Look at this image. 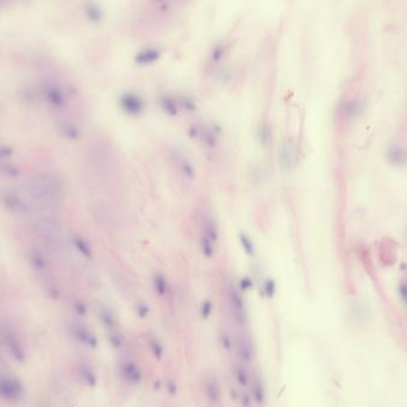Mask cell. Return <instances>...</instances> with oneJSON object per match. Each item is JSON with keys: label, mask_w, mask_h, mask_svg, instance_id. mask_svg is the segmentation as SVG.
Masks as SVG:
<instances>
[{"label": "cell", "mask_w": 407, "mask_h": 407, "mask_svg": "<svg viewBox=\"0 0 407 407\" xmlns=\"http://www.w3.org/2000/svg\"><path fill=\"white\" fill-rule=\"evenodd\" d=\"M213 312V303L211 300L206 299L201 302L200 306V315H201L202 319H209Z\"/></svg>", "instance_id": "32"}, {"label": "cell", "mask_w": 407, "mask_h": 407, "mask_svg": "<svg viewBox=\"0 0 407 407\" xmlns=\"http://www.w3.org/2000/svg\"><path fill=\"white\" fill-rule=\"evenodd\" d=\"M233 374H235L236 381L239 386H241V388H246V387L250 385L249 373L242 363H236V365H233Z\"/></svg>", "instance_id": "21"}, {"label": "cell", "mask_w": 407, "mask_h": 407, "mask_svg": "<svg viewBox=\"0 0 407 407\" xmlns=\"http://www.w3.org/2000/svg\"><path fill=\"white\" fill-rule=\"evenodd\" d=\"M262 291H263V294H265L266 298L272 299L273 296L275 295V292H276V283L274 280L266 279L265 282H263Z\"/></svg>", "instance_id": "30"}, {"label": "cell", "mask_w": 407, "mask_h": 407, "mask_svg": "<svg viewBox=\"0 0 407 407\" xmlns=\"http://www.w3.org/2000/svg\"><path fill=\"white\" fill-rule=\"evenodd\" d=\"M216 244L217 243L213 242L212 239H210L208 236L201 233V237H200V251H201L204 258L212 259L215 256Z\"/></svg>", "instance_id": "23"}, {"label": "cell", "mask_w": 407, "mask_h": 407, "mask_svg": "<svg viewBox=\"0 0 407 407\" xmlns=\"http://www.w3.org/2000/svg\"><path fill=\"white\" fill-rule=\"evenodd\" d=\"M119 372H121L122 378L129 385L137 386L141 383L143 379L141 368L135 362L131 361V360H123L121 365H119Z\"/></svg>", "instance_id": "7"}, {"label": "cell", "mask_w": 407, "mask_h": 407, "mask_svg": "<svg viewBox=\"0 0 407 407\" xmlns=\"http://www.w3.org/2000/svg\"><path fill=\"white\" fill-rule=\"evenodd\" d=\"M220 386L215 375H210L205 382V395L206 399L211 403H217L220 400Z\"/></svg>", "instance_id": "12"}, {"label": "cell", "mask_w": 407, "mask_h": 407, "mask_svg": "<svg viewBox=\"0 0 407 407\" xmlns=\"http://www.w3.org/2000/svg\"><path fill=\"white\" fill-rule=\"evenodd\" d=\"M238 400L242 407H252V396L251 393L246 392L245 389H242L238 394Z\"/></svg>", "instance_id": "34"}, {"label": "cell", "mask_w": 407, "mask_h": 407, "mask_svg": "<svg viewBox=\"0 0 407 407\" xmlns=\"http://www.w3.org/2000/svg\"><path fill=\"white\" fill-rule=\"evenodd\" d=\"M13 152H15L13 146L6 144V143L0 142V162L9 161V160L12 158Z\"/></svg>", "instance_id": "31"}, {"label": "cell", "mask_w": 407, "mask_h": 407, "mask_svg": "<svg viewBox=\"0 0 407 407\" xmlns=\"http://www.w3.org/2000/svg\"><path fill=\"white\" fill-rule=\"evenodd\" d=\"M167 388H168V391L172 393V394H175L176 393V386L174 382H169L168 385H167Z\"/></svg>", "instance_id": "41"}, {"label": "cell", "mask_w": 407, "mask_h": 407, "mask_svg": "<svg viewBox=\"0 0 407 407\" xmlns=\"http://www.w3.org/2000/svg\"><path fill=\"white\" fill-rule=\"evenodd\" d=\"M0 200H2V205L4 206V209L11 215L26 216L32 209V204L29 201L25 194H22L16 189L6 188L2 191Z\"/></svg>", "instance_id": "2"}, {"label": "cell", "mask_w": 407, "mask_h": 407, "mask_svg": "<svg viewBox=\"0 0 407 407\" xmlns=\"http://www.w3.org/2000/svg\"><path fill=\"white\" fill-rule=\"evenodd\" d=\"M228 300L230 313H231L233 322L239 326H245L248 324V310H246V305L241 289L233 283H230L229 286Z\"/></svg>", "instance_id": "3"}, {"label": "cell", "mask_w": 407, "mask_h": 407, "mask_svg": "<svg viewBox=\"0 0 407 407\" xmlns=\"http://www.w3.org/2000/svg\"><path fill=\"white\" fill-rule=\"evenodd\" d=\"M258 139L260 144L266 146L269 143V130L266 125H260L258 129Z\"/></svg>", "instance_id": "33"}, {"label": "cell", "mask_w": 407, "mask_h": 407, "mask_svg": "<svg viewBox=\"0 0 407 407\" xmlns=\"http://www.w3.org/2000/svg\"><path fill=\"white\" fill-rule=\"evenodd\" d=\"M73 308H74V311L76 312V315L80 317L86 316L88 312L87 305H86V302L83 301V300H80V299L75 300L74 303H73Z\"/></svg>", "instance_id": "37"}, {"label": "cell", "mask_w": 407, "mask_h": 407, "mask_svg": "<svg viewBox=\"0 0 407 407\" xmlns=\"http://www.w3.org/2000/svg\"><path fill=\"white\" fill-rule=\"evenodd\" d=\"M146 342H148L149 349H150V351H151L152 356H154L155 359L161 360L162 356H163V352H165V350H163L162 343L160 342L159 339L156 338L155 336H152V335L148 336V338H146Z\"/></svg>", "instance_id": "25"}, {"label": "cell", "mask_w": 407, "mask_h": 407, "mask_svg": "<svg viewBox=\"0 0 407 407\" xmlns=\"http://www.w3.org/2000/svg\"><path fill=\"white\" fill-rule=\"evenodd\" d=\"M79 375L83 382L86 383L88 387H94L98 382V376H96V373L94 372V369L92 367H89L86 363H81L78 368Z\"/></svg>", "instance_id": "18"}, {"label": "cell", "mask_w": 407, "mask_h": 407, "mask_svg": "<svg viewBox=\"0 0 407 407\" xmlns=\"http://www.w3.org/2000/svg\"><path fill=\"white\" fill-rule=\"evenodd\" d=\"M98 316L100 322H101V324L105 326L106 330L117 328V324H118V323H117L116 315L108 308V306L104 305L100 306L98 310Z\"/></svg>", "instance_id": "17"}, {"label": "cell", "mask_w": 407, "mask_h": 407, "mask_svg": "<svg viewBox=\"0 0 407 407\" xmlns=\"http://www.w3.org/2000/svg\"><path fill=\"white\" fill-rule=\"evenodd\" d=\"M280 163H281L282 169L289 171L294 165V152H293L292 145L288 142L282 143L281 149H280Z\"/></svg>", "instance_id": "14"}, {"label": "cell", "mask_w": 407, "mask_h": 407, "mask_svg": "<svg viewBox=\"0 0 407 407\" xmlns=\"http://www.w3.org/2000/svg\"><path fill=\"white\" fill-rule=\"evenodd\" d=\"M173 159H174V162L176 167L179 168V171L181 172V174L187 178L189 180L195 178V168L193 166V163L189 161V160L186 158L185 155L180 154V152H176L173 155Z\"/></svg>", "instance_id": "11"}, {"label": "cell", "mask_w": 407, "mask_h": 407, "mask_svg": "<svg viewBox=\"0 0 407 407\" xmlns=\"http://www.w3.org/2000/svg\"><path fill=\"white\" fill-rule=\"evenodd\" d=\"M188 135L192 139L198 141L200 138V124H192L188 128Z\"/></svg>", "instance_id": "39"}, {"label": "cell", "mask_w": 407, "mask_h": 407, "mask_svg": "<svg viewBox=\"0 0 407 407\" xmlns=\"http://www.w3.org/2000/svg\"><path fill=\"white\" fill-rule=\"evenodd\" d=\"M239 244H241L242 249L244 250V252L249 256L255 255V245H253V242L251 239V237L249 235H246L245 232L239 233Z\"/></svg>", "instance_id": "27"}, {"label": "cell", "mask_w": 407, "mask_h": 407, "mask_svg": "<svg viewBox=\"0 0 407 407\" xmlns=\"http://www.w3.org/2000/svg\"><path fill=\"white\" fill-rule=\"evenodd\" d=\"M8 346L10 348V351L17 360L24 359V350H23L22 345L17 341L15 337H8Z\"/></svg>", "instance_id": "28"}, {"label": "cell", "mask_w": 407, "mask_h": 407, "mask_svg": "<svg viewBox=\"0 0 407 407\" xmlns=\"http://www.w3.org/2000/svg\"><path fill=\"white\" fill-rule=\"evenodd\" d=\"M202 235L208 236L210 239L217 243L219 239V230L217 226V223L212 217H205L202 220Z\"/></svg>", "instance_id": "19"}, {"label": "cell", "mask_w": 407, "mask_h": 407, "mask_svg": "<svg viewBox=\"0 0 407 407\" xmlns=\"http://www.w3.org/2000/svg\"><path fill=\"white\" fill-rule=\"evenodd\" d=\"M251 396L253 401L259 405H263L266 401V389L262 379L259 375L253 376L251 380Z\"/></svg>", "instance_id": "16"}, {"label": "cell", "mask_w": 407, "mask_h": 407, "mask_svg": "<svg viewBox=\"0 0 407 407\" xmlns=\"http://www.w3.org/2000/svg\"><path fill=\"white\" fill-rule=\"evenodd\" d=\"M152 287H154V291L158 295L163 296L167 294V291H168V282H167L166 276L163 275L162 273L158 272L152 274Z\"/></svg>", "instance_id": "22"}, {"label": "cell", "mask_w": 407, "mask_h": 407, "mask_svg": "<svg viewBox=\"0 0 407 407\" xmlns=\"http://www.w3.org/2000/svg\"><path fill=\"white\" fill-rule=\"evenodd\" d=\"M235 349L242 363H246L248 365V363H251L253 359H255V348H253L251 339L248 336L241 335L237 337L235 342Z\"/></svg>", "instance_id": "8"}, {"label": "cell", "mask_w": 407, "mask_h": 407, "mask_svg": "<svg viewBox=\"0 0 407 407\" xmlns=\"http://www.w3.org/2000/svg\"><path fill=\"white\" fill-rule=\"evenodd\" d=\"M179 106L186 111H194L195 110V104L194 101L188 98H181L179 100Z\"/></svg>", "instance_id": "38"}, {"label": "cell", "mask_w": 407, "mask_h": 407, "mask_svg": "<svg viewBox=\"0 0 407 407\" xmlns=\"http://www.w3.org/2000/svg\"><path fill=\"white\" fill-rule=\"evenodd\" d=\"M44 95L48 104L54 109L58 110L63 109L67 104V98L65 92L55 85L48 86L44 91Z\"/></svg>", "instance_id": "9"}, {"label": "cell", "mask_w": 407, "mask_h": 407, "mask_svg": "<svg viewBox=\"0 0 407 407\" xmlns=\"http://www.w3.org/2000/svg\"><path fill=\"white\" fill-rule=\"evenodd\" d=\"M119 104H121L123 112L131 117L141 116L143 111H144V101H143L141 96L135 94V93L123 94Z\"/></svg>", "instance_id": "6"}, {"label": "cell", "mask_w": 407, "mask_h": 407, "mask_svg": "<svg viewBox=\"0 0 407 407\" xmlns=\"http://www.w3.org/2000/svg\"><path fill=\"white\" fill-rule=\"evenodd\" d=\"M72 244L74 246V249L78 251L82 258L91 260L93 258V250L92 246L89 244V242L85 237L80 236V235H73L72 236Z\"/></svg>", "instance_id": "13"}, {"label": "cell", "mask_w": 407, "mask_h": 407, "mask_svg": "<svg viewBox=\"0 0 407 407\" xmlns=\"http://www.w3.org/2000/svg\"><path fill=\"white\" fill-rule=\"evenodd\" d=\"M220 344H222L223 349L225 350L226 352H231L233 349H235V342H233L231 335L228 331H222L220 333Z\"/></svg>", "instance_id": "29"}, {"label": "cell", "mask_w": 407, "mask_h": 407, "mask_svg": "<svg viewBox=\"0 0 407 407\" xmlns=\"http://www.w3.org/2000/svg\"><path fill=\"white\" fill-rule=\"evenodd\" d=\"M108 339L115 349H121L125 343L124 335L119 331L118 328L108 330Z\"/></svg>", "instance_id": "24"}, {"label": "cell", "mask_w": 407, "mask_h": 407, "mask_svg": "<svg viewBox=\"0 0 407 407\" xmlns=\"http://www.w3.org/2000/svg\"><path fill=\"white\" fill-rule=\"evenodd\" d=\"M31 263H32L33 268H35L36 270H38V272H43V270H45V268H46V263L44 261V259H43L41 255H38V253H35V255L32 256Z\"/></svg>", "instance_id": "36"}, {"label": "cell", "mask_w": 407, "mask_h": 407, "mask_svg": "<svg viewBox=\"0 0 407 407\" xmlns=\"http://www.w3.org/2000/svg\"><path fill=\"white\" fill-rule=\"evenodd\" d=\"M252 287V280L248 278V276H245V278H242L241 281H239V287L238 288L241 289V291H249L250 288Z\"/></svg>", "instance_id": "40"}, {"label": "cell", "mask_w": 407, "mask_h": 407, "mask_svg": "<svg viewBox=\"0 0 407 407\" xmlns=\"http://www.w3.org/2000/svg\"><path fill=\"white\" fill-rule=\"evenodd\" d=\"M69 330H71L73 337L81 344L88 346L91 349H95L98 346V338H96L95 333L87 325L79 322H73L69 325Z\"/></svg>", "instance_id": "5"}, {"label": "cell", "mask_w": 407, "mask_h": 407, "mask_svg": "<svg viewBox=\"0 0 407 407\" xmlns=\"http://www.w3.org/2000/svg\"><path fill=\"white\" fill-rule=\"evenodd\" d=\"M0 174L8 176V178L16 179L18 178L19 174H21V171H19L18 167L12 165V163H10L9 161H5L0 162Z\"/></svg>", "instance_id": "26"}, {"label": "cell", "mask_w": 407, "mask_h": 407, "mask_svg": "<svg viewBox=\"0 0 407 407\" xmlns=\"http://www.w3.org/2000/svg\"><path fill=\"white\" fill-rule=\"evenodd\" d=\"M24 395V386L13 375H0V398L8 402L19 401Z\"/></svg>", "instance_id": "4"}, {"label": "cell", "mask_w": 407, "mask_h": 407, "mask_svg": "<svg viewBox=\"0 0 407 407\" xmlns=\"http://www.w3.org/2000/svg\"><path fill=\"white\" fill-rule=\"evenodd\" d=\"M219 130L215 128V125L200 124V138L204 144L209 148H216L218 145Z\"/></svg>", "instance_id": "10"}, {"label": "cell", "mask_w": 407, "mask_h": 407, "mask_svg": "<svg viewBox=\"0 0 407 407\" xmlns=\"http://www.w3.org/2000/svg\"><path fill=\"white\" fill-rule=\"evenodd\" d=\"M160 106L162 111L169 117H176L179 113V104L171 95H163L160 99Z\"/></svg>", "instance_id": "20"}, {"label": "cell", "mask_w": 407, "mask_h": 407, "mask_svg": "<svg viewBox=\"0 0 407 407\" xmlns=\"http://www.w3.org/2000/svg\"><path fill=\"white\" fill-rule=\"evenodd\" d=\"M24 194L29 201L39 208H49L60 202L63 195V183L59 176L49 173L38 174L26 182Z\"/></svg>", "instance_id": "1"}, {"label": "cell", "mask_w": 407, "mask_h": 407, "mask_svg": "<svg viewBox=\"0 0 407 407\" xmlns=\"http://www.w3.org/2000/svg\"><path fill=\"white\" fill-rule=\"evenodd\" d=\"M135 312L136 315L138 316V318L145 319L150 313V308L146 302H138L137 305L135 306Z\"/></svg>", "instance_id": "35"}, {"label": "cell", "mask_w": 407, "mask_h": 407, "mask_svg": "<svg viewBox=\"0 0 407 407\" xmlns=\"http://www.w3.org/2000/svg\"><path fill=\"white\" fill-rule=\"evenodd\" d=\"M59 130L62 133L63 137L71 139V141H76V139L80 138V135H81L79 126L72 121H62L59 124Z\"/></svg>", "instance_id": "15"}]
</instances>
